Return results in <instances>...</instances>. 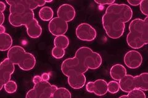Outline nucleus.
I'll use <instances>...</instances> for the list:
<instances>
[{
	"mask_svg": "<svg viewBox=\"0 0 148 98\" xmlns=\"http://www.w3.org/2000/svg\"><path fill=\"white\" fill-rule=\"evenodd\" d=\"M4 20H5V17H4V14L0 11V26L3 25V23L4 22Z\"/></svg>",
	"mask_w": 148,
	"mask_h": 98,
	"instance_id": "nucleus-31",
	"label": "nucleus"
},
{
	"mask_svg": "<svg viewBox=\"0 0 148 98\" xmlns=\"http://www.w3.org/2000/svg\"><path fill=\"white\" fill-rule=\"evenodd\" d=\"M119 98H129L128 95H123V96H120Z\"/></svg>",
	"mask_w": 148,
	"mask_h": 98,
	"instance_id": "nucleus-36",
	"label": "nucleus"
},
{
	"mask_svg": "<svg viewBox=\"0 0 148 98\" xmlns=\"http://www.w3.org/2000/svg\"><path fill=\"white\" fill-rule=\"evenodd\" d=\"M14 71V65L8 58L3 59L0 63V91L7 82L11 80V76Z\"/></svg>",
	"mask_w": 148,
	"mask_h": 98,
	"instance_id": "nucleus-11",
	"label": "nucleus"
},
{
	"mask_svg": "<svg viewBox=\"0 0 148 98\" xmlns=\"http://www.w3.org/2000/svg\"><path fill=\"white\" fill-rule=\"evenodd\" d=\"M75 57L90 69H98L103 63L100 54L93 52L88 47H81L75 52Z\"/></svg>",
	"mask_w": 148,
	"mask_h": 98,
	"instance_id": "nucleus-5",
	"label": "nucleus"
},
{
	"mask_svg": "<svg viewBox=\"0 0 148 98\" xmlns=\"http://www.w3.org/2000/svg\"><path fill=\"white\" fill-rule=\"evenodd\" d=\"M95 2L98 4H101V5H111L114 3H115V0H95Z\"/></svg>",
	"mask_w": 148,
	"mask_h": 98,
	"instance_id": "nucleus-28",
	"label": "nucleus"
},
{
	"mask_svg": "<svg viewBox=\"0 0 148 98\" xmlns=\"http://www.w3.org/2000/svg\"><path fill=\"white\" fill-rule=\"evenodd\" d=\"M75 34L77 38L80 40L85 42H91L96 39L97 32L89 23H82L77 26Z\"/></svg>",
	"mask_w": 148,
	"mask_h": 98,
	"instance_id": "nucleus-10",
	"label": "nucleus"
},
{
	"mask_svg": "<svg viewBox=\"0 0 148 98\" xmlns=\"http://www.w3.org/2000/svg\"><path fill=\"white\" fill-rule=\"evenodd\" d=\"M49 32L54 36L64 35L68 30V24L61 18L58 17L53 18L48 24Z\"/></svg>",
	"mask_w": 148,
	"mask_h": 98,
	"instance_id": "nucleus-12",
	"label": "nucleus"
},
{
	"mask_svg": "<svg viewBox=\"0 0 148 98\" xmlns=\"http://www.w3.org/2000/svg\"><path fill=\"white\" fill-rule=\"evenodd\" d=\"M88 69L75 57L66 59L61 64V71L67 77L78 74H85Z\"/></svg>",
	"mask_w": 148,
	"mask_h": 98,
	"instance_id": "nucleus-7",
	"label": "nucleus"
},
{
	"mask_svg": "<svg viewBox=\"0 0 148 98\" xmlns=\"http://www.w3.org/2000/svg\"><path fill=\"white\" fill-rule=\"evenodd\" d=\"M58 17L67 23L72 21L75 17V9L69 4H64L60 6L57 11Z\"/></svg>",
	"mask_w": 148,
	"mask_h": 98,
	"instance_id": "nucleus-15",
	"label": "nucleus"
},
{
	"mask_svg": "<svg viewBox=\"0 0 148 98\" xmlns=\"http://www.w3.org/2000/svg\"><path fill=\"white\" fill-rule=\"evenodd\" d=\"M4 89L9 94H13L16 93L17 90V85L16 82L9 80L4 85Z\"/></svg>",
	"mask_w": 148,
	"mask_h": 98,
	"instance_id": "nucleus-23",
	"label": "nucleus"
},
{
	"mask_svg": "<svg viewBox=\"0 0 148 98\" xmlns=\"http://www.w3.org/2000/svg\"><path fill=\"white\" fill-rule=\"evenodd\" d=\"M53 1H45V2H46V3H51V2H52Z\"/></svg>",
	"mask_w": 148,
	"mask_h": 98,
	"instance_id": "nucleus-37",
	"label": "nucleus"
},
{
	"mask_svg": "<svg viewBox=\"0 0 148 98\" xmlns=\"http://www.w3.org/2000/svg\"><path fill=\"white\" fill-rule=\"evenodd\" d=\"M66 53V51L64 49L54 47L51 50V55L56 59H61L64 57Z\"/></svg>",
	"mask_w": 148,
	"mask_h": 98,
	"instance_id": "nucleus-25",
	"label": "nucleus"
},
{
	"mask_svg": "<svg viewBox=\"0 0 148 98\" xmlns=\"http://www.w3.org/2000/svg\"><path fill=\"white\" fill-rule=\"evenodd\" d=\"M6 6L5 3L2 1H0V11L3 12L6 10Z\"/></svg>",
	"mask_w": 148,
	"mask_h": 98,
	"instance_id": "nucleus-33",
	"label": "nucleus"
},
{
	"mask_svg": "<svg viewBox=\"0 0 148 98\" xmlns=\"http://www.w3.org/2000/svg\"><path fill=\"white\" fill-rule=\"evenodd\" d=\"M39 17L43 21H50L53 18L54 12L52 8L48 6H44L39 11Z\"/></svg>",
	"mask_w": 148,
	"mask_h": 98,
	"instance_id": "nucleus-20",
	"label": "nucleus"
},
{
	"mask_svg": "<svg viewBox=\"0 0 148 98\" xmlns=\"http://www.w3.org/2000/svg\"><path fill=\"white\" fill-rule=\"evenodd\" d=\"M125 64L130 69H137L143 63L141 54L136 50L128 51L123 57Z\"/></svg>",
	"mask_w": 148,
	"mask_h": 98,
	"instance_id": "nucleus-14",
	"label": "nucleus"
},
{
	"mask_svg": "<svg viewBox=\"0 0 148 98\" xmlns=\"http://www.w3.org/2000/svg\"><path fill=\"white\" fill-rule=\"evenodd\" d=\"M128 96L129 98H146L144 91L138 89L133 90L128 93Z\"/></svg>",
	"mask_w": 148,
	"mask_h": 98,
	"instance_id": "nucleus-26",
	"label": "nucleus"
},
{
	"mask_svg": "<svg viewBox=\"0 0 148 98\" xmlns=\"http://www.w3.org/2000/svg\"><path fill=\"white\" fill-rule=\"evenodd\" d=\"M6 28L4 27L3 25L0 26V34H3L6 32Z\"/></svg>",
	"mask_w": 148,
	"mask_h": 98,
	"instance_id": "nucleus-34",
	"label": "nucleus"
},
{
	"mask_svg": "<svg viewBox=\"0 0 148 98\" xmlns=\"http://www.w3.org/2000/svg\"><path fill=\"white\" fill-rule=\"evenodd\" d=\"M120 90L119 83L115 80L110 81L108 83V92L110 94H116Z\"/></svg>",
	"mask_w": 148,
	"mask_h": 98,
	"instance_id": "nucleus-24",
	"label": "nucleus"
},
{
	"mask_svg": "<svg viewBox=\"0 0 148 98\" xmlns=\"http://www.w3.org/2000/svg\"><path fill=\"white\" fill-rule=\"evenodd\" d=\"M140 11L143 15L146 16V17L148 16V1L147 0H143L141 1L140 4Z\"/></svg>",
	"mask_w": 148,
	"mask_h": 98,
	"instance_id": "nucleus-27",
	"label": "nucleus"
},
{
	"mask_svg": "<svg viewBox=\"0 0 148 98\" xmlns=\"http://www.w3.org/2000/svg\"><path fill=\"white\" fill-rule=\"evenodd\" d=\"M133 11L126 4L114 3L109 5L102 17V23L110 38H120L125 32V23L132 19Z\"/></svg>",
	"mask_w": 148,
	"mask_h": 98,
	"instance_id": "nucleus-1",
	"label": "nucleus"
},
{
	"mask_svg": "<svg viewBox=\"0 0 148 98\" xmlns=\"http://www.w3.org/2000/svg\"><path fill=\"white\" fill-rule=\"evenodd\" d=\"M41 80H41V76H35L33 78V82H34V84L38 83L39 82H40Z\"/></svg>",
	"mask_w": 148,
	"mask_h": 98,
	"instance_id": "nucleus-32",
	"label": "nucleus"
},
{
	"mask_svg": "<svg viewBox=\"0 0 148 98\" xmlns=\"http://www.w3.org/2000/svg\"><path fill=\"white\" fill-rule=\"evenodd\" d=\"M9 7L10 14H16L28 10L34 11L38 7V0L37 1H27V0H20V1H6Z\"/></svg>",
	"mask_w": 148,
	"mask_h": 98,
	"instance_id": "nucleus-9",
	"label": "nucleus"
},
{
	"mask_svg": "<svg viewBox=\"0 0 148 98\" xmlns=\"http://www.w3.org/2000/svg\"><path fill=\"white\" fill-rule=\"evenodd\" d=\"M7 57L14 65H18L23 71H30L36 65V61L35 56L31 53L27 52L22 47L19 45L12 47L8 50Z\"/></svg>",
	"mask_w": 148,
	"mask_h": 98,
	"instance_id": "nucleus-3",
	"label": "nucleus"
},
{
	"mask_svg": "<svg viewBox=\"0 0 148 98\" xmlns=\"http://www.w3.org/2000/svg\"><path fill=\"white\" fill-rule=\"evenodd\" d=\"M49 98H53V97H52V96H51V97H50Z\"/></svg>",
	"mask_w": 148,
	"mask_h": 98,
	"instance_id": "nucleus-38",
	"label": "nucleus"
},
{
	"mask_svg": "<svg viewBox=\"0 0 148 98\" xmlns=\"http://www.w3.org/2000/svg\"><path fill=\"white\" fill-rule=\"evenodd\" d=\"M86 78L84 74H78L68 77L67 82L72 88L75 90L81 89L85 85Z\"/></svg>",
	"mask_w": 148,
	"mask_h": 98,
	"instance_id": "nucleus-17",
	"label": "nucleus"
},
{
	"mask_svg": "<svg viewBox=\"0 0 148 98\" xmlns=\"http://www.w3.org/2000/svg\"><path fill=\"white\" fill-rule=\"evenodd\" d=\"M86 90L97 96H104L108 93V82L103 79H98L95 82H89L86 85Z\"/></svg>",
	"mask_w": 148,
	"mask_h": 98,
	"instance_id": "nucleus-13",
	"label": "nucleus"
},
{
	"mask_svg": "<svg viewBox=\"0 0 148 98\" xmlns=\"http://www.w3.org/2000/svg\"><path fill=\"white\" fill-rule=\"evenodd\" d=\"M53 98H72L71 92L67 88L61 87L58 88L52 95Z\"/></svg>",
	"mask_w": 148,
	"mask_h": 98,
	"instance_id": "nucleus-22",
	"label": "nucleus"
},
{
	"mask_svg": "<svg viewBox=\"0 0 148 98\" xmlns=\"http://www.w3.org/2000/svg\"><path fill=\"white\" fill-rule=\"evenodd\" d=\"M41 80L43 81H45V82H48L49 79H50V76L48 73H43L42 74V75L41 76Z\"/></svg>",
	"mask_w": 148,
	"mask_h": 98,
	"instance_id": "nucleus-30",
	"label": "nucleus"
},
{
	"mask_svg": "<svg viewBox=\"0 0 148 98\" xmlns=\"http://www.w3.org/2000/svg\"><path fill=\"white\" fill-rule=\"evenodd\" d=\"M126 75L127 69L122 64H116L113 65L110 69V76L115 81H119Z\"/></svg>",
	"mask_w": 148,
	"mask_h": 98,
	"instance_id": "nucleus-18",
	"label": "nucleus"
},
{
	"mask_svg": "<svg viewBox=\"0 0 148 98\" xmlns=\"http://www.w3.org/2000/svg\"><path fill=\"white\" fill-rule=\"evenodd\" d=\"M35 18L34 11L28 10L16 14H10L9 16V22L14 27L26 26L28 23Z\"/></svg>",
	"mask_w": 148,
	"mask_h": 98,
	"instance_id": "nucleus-8",
	"label": "nucleus"
},
{
	"mask_svg": "<svg viewBox=\"0 0 148 98\" xmlns=\"http://www.w3.org/2000/svg\"><path fill=\"white\" fill-rule=\"evenodd\" d=\"M127 43L133 49H139L148 43V17L144 20L135 18L129 25Z\"/></svg>",
	"mask_w": 148,
	"mask_h": 98,
	"instance_id": "nucleus-2",
	"label": "nucleus"
},
{
	"mask_svg": "<svg viewBox=\"0 0 148 98\" xmlns=\"http://www.w3.org/2000/svg\"><path fill=\"white\" fill-rule=\"evenodd\" d=\"M58 87L48 82L41 80L34 84V87L27 93L25 98H49Z\"/></svg>",
	"mask_w": 148,
	"mask_h": 98,
	"instance_id": "nucleus-6",
	"label": "nucleus"
},
{
	"mask_svg": "<svg viewBox=\"0 0 148 98\" xmlns=\"http://www.w3.org/2000/svg\"><path fill=\"white\" fill-rule=\"evenodd\" d=\"M119 83L120 90L125 93H128L135 89L146 91L148 90V74L144 72L136 76L127 74Z\"/></svg>",
	"mask_w": 148,
	"mask_h": 98,
	"instance_id": "nucleus-4",
	"label": "nucleus"
},
{
	"mask_svg": "<svg viewBox=\"0 0 148 98\" xmlns=\"http://www.w3.org/2000/svg\"><path fill=\"white\" fill-rule=\"evenodd\" d=\"M127 2L129 4H130L132 6H136L140 5L141 1V0H128Z\"/></svg>",
	"mask_w": 148,
	"mask_h": 98,
	"instance_id": "nucleus-29",
	"label": "nucleus"
},
{
	"mask_svg": "<svg viewBox=\"0 0 148 98\" xmlns=\"http://www.w3.org/2000/svg\"><path fill=\"white\" fill-rule=\"evenodd\" d=\"M12 38L10 34L7 32L0 34V51L1 52L9 50L12 47Z\"/></svg>",
	"mask_w": 148,
	"mask_h": 98,
	"instance_id": "nucleus-19",
	"label": "nucleus"
},
{
	"mask_svg": "<svg viewBox=\"0 0 148 98\" xmlns=\"http://www.w3.org/2000/svg\"><path fill=\"white\" fill-rule=\"evenodd\" d=\"M54 47L61 48L62 49H66L69 45V39L66 35H62L56 36L54 40Z\"/></svg>",
	"mask_w": 148,
	"mask_h": 98,
	"instance_id": "nucleus-21",
	"label": "nucleus"
},
{
	"mask_svg": "<svg viewBox=\"0 0 148 98\" xmlns=\"http://www.w3.org/2000/svg\"><path fill=\"white\" fill-rule=\"evenodd\" d=\"M45 4H46L45 1H40V0H38V7H42V6H43L45 5Z\"/></svg>",
	"mask_w": 148,
	"mask_h": 98,
	"instance_id": "nucleus-35",
	"label": "nucleus"
},
{
	"mask_svg": "<svg viewBox=\"0 0 148 98\" xmlns=\"http://www.w3.org/2000/svg\"><path fill=\"white\" fill-rule=\"evenodd\" d=\"M27 33L32 39L38 38L42 34V28L36 18H34L25 26Z\"/></svg>",
	"mask_w": 148,
	"mask_h": 98,
	"instance_id": "nucleus-16",
	"label": "nucleus"
}]
</instances>
